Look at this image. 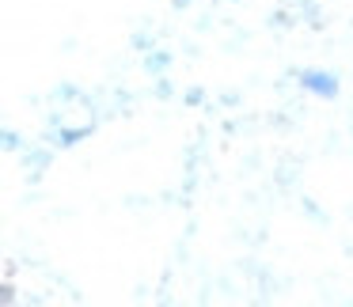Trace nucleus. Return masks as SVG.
<instances>
[{
  "label": "nucleus",
  "mask_w": 353,
  "mask_h": 307,
  "mask_svg": "<svg viewBox=\"0 0 353 307\" xmlns=\"http://www.w3.org/2000/svg\"><path fill=\"white\" fill-rule=\"evenodd\" d=\"M304 87L307 92H315V95H338V84H334V76L330 72H304Z\"/></svg>",
  "instance_id": "1"
}]
</instances>
